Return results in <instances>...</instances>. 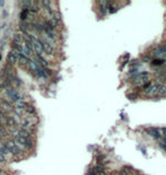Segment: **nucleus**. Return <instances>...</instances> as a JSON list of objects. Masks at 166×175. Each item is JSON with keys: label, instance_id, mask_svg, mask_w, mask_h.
Instances as JSON below:
<instances>
[{"label": "nucleus", "instance_id": "obj_1", "mask_svg": "<svg viewBox=\"0 0 166 175\" xmlns=\"http://www.w3.org/2000/svg\"><path fill=\"white\" fill-rule=\"evenodd\" d=\"M20 52L16 51V50H11L8 53V57H7V62L9 64H11V66H15L16 63L18 62V60L20 58Z\"/></svg>", "mask_w": 166, "mask_h": 175}, {"label": "nucleus", "instance_id": "obj_2", "mask_svg": "<svg viewBox=\"0 0 166 175\" xmlns=\"http://www.w3.org/2000/svg\"><path fill=\"white\" fill-rule=\"evenodd\" d=\"M42 42V45H43V51L44 53L46 54H52L53 53V46H52V44L50 43V42L45 41V38H40Z\"/></svg>", "mask_w": 166, "mask_h": 175}, {"label": "nucleus", "instance_id": "obj_3", "mask_svg": "<svg viewBox=\"0 0 166 175\" xmlns=\"http://www.w3.org/2000/svg\"><path fill=\"white\" fill-rule=\"evenodd\" d=\"M33 60L37 64H40V66L43 67V68H47V66H49L47 60L45 58H43V57H41V56H36V54H34V56H33Z\"/></svg>", "mask_w": 166, "mask_h": 175}, {"label": "nucleus", "instance_id": "obj_4", "mask_svg": "<svg viewBox=\"0 0 166 175\" xmlns=\"http://www.w3.org/2000/svg\"><path fill=\"white\" fill-rule=\"evenodd\" d=\"M159 88H160V85L159 84H156V85H152L151 87L149 88L147 92H145L148 96H155V95H158V92H159Z\"/></svg>", "mask_w": 166, "mask_h": 175}, {"label": "nucleus", "instance_id": "obj_5", "mask_svg": "<svg viewBox=\"0 0 166 175\" xmlns=\"http://www.w3.org/2000/svg\"><path fill=\"white\" fill-rule=\"evenodd\" d=\"M10 153H11V156H16V157H18V156L24 155V149H22L20 147H18L17 145H15L14 147L10 149Z\"/></svg>", "mask_w": 166, "mask_h": 175}, {"label": "nucleus", "instance_id": "obj_6", "mask_svg": "<svg viewBox=\"0 0 166 175\" xmlns=\"http://www.w3.org/2000/svg\"><path fill=\"white\" fill-rule=\"evenodd\" d=\"M19 30L22 31V33H28L30 31V23L27 20H24V22L19 23Z\"/></svg>", "mask_w": 166, "mask_h": 175}, {"label": "nucleus", "instance_id": "obj_7", "mask_svg": "<svg viewBox=\"0 0 166 175\" xmlns=\"http://www.w3.org/2000/svg\"><path fill=\"white\" fill-rule=\"evenodd\" d=\"M24 110H25L27 115H36V110H35V106H34L33 104H27Z\"/></svg>", "mask_w": 166, "mask_h": 175}, {"label": "nucleus", "instance_id": "obj_8", "mask_svg": "<svg viewBox=\"0 0 166 175\" xmlns=\"http://www.w3.org/2000/svg\"><path fill=\"white\" fill-rule=\"evenodd\" d=\"M147 132H148V134L151 136L154 139H160L159 132H158L156 129H154V128H150V129H148V130H147Z\"/></svg>", "mask_w": 166, "mask_h": 175}, {"label": "nucleus", "instance_id": "obj_9", "mask_svg": "<svg viewBox=\"0 0 166 175\" xmlns=\"http://www.w3.org/2000/svg\"><path fill=\"white\" fill-rule=\"evenodd\" d=\"M28 62H30V59H28V57L24 56L23 53L20 54V58H19V60H18V63H19L20 66L24 67V66H27Z\"/></svg>", "mask_w": 166, "mask_h": 175}, {"label": "nucleus", "instance_id": "obj_10", "mask_svg": "<svg viewBox=\"0 0 166 175\" xmlns=\"http://www.w3.org/2000/svg\"><path fill=\"white\" fill-rule=\"evenodd\" d=\"M0 153H1L2 155L5 156V157H7V156H10V155H11L10 150L6 147V145H5V143H2V145L0 146Z\"/></svg>", "mask_w": 166, "mask_h": 175}, {"label": "nucleus", "instance_id": "obj_11", "mask_svg": "<svg viewBox=\"0 0 166 175\" xmlns=\"http://www.w3.org/2000/svg\"><path fill=\"white\" fill-rule=\"evenodd\" d=\"M26 105H27V103H25V101L24 100H20V101H17L14 103V106L17 109H25Z\"/></svg>", "mask_w": 166, "mask_h": 175}, {"label": "nucleus", "instance_id": "obj_12", "mask_svg": "<svg viewBox=\"0 0 166 175\" xmlns=\"http://www.w3.org/2000/svg\"><path fill=\"white\" fill-rule=\"evenodd\" d=\"M51 18H53L54 20H57V22L60 23V20H61V12H60L59 10H55V11L52 12Z\"/></svg>", "mask_w": 166, "mask_h": 175}, {"label": "nucleus", "instance_id": "obj_13", "mask_svg": "<svg viewBox=\"0 0 166 175\" xmlns=\"http://www.w3.org/2000/svg\"><path fill=\"white\" fill-rule=\"evenodd\" d=\"M28 17H30V11H28L27 9H23L22 10V14H20V19H22V22L26 20Z\"/></svg>", "mask_w": 166, "mask_h": 175}, {"label": "nucleus", "instance_id": "obj_14", "mask_svg": "<svg viewBox=\"0 0 166 175\" xmlns=\"http://www.w3.org/2000/svg\"><path fill=\"white\" fill-rule=\"evenodd\" d=\"M0 86H1L2 89H7V88L12 87L11 84H10V82H9V80H7V79H4V80H2V83L0 84Z\"/></svg>", "mask_w": 166, "mask_h": 175}, {"label": "nucleus", "instance_id": "obj_15", "mask_svg": "<svg viewBox=\"0 0 166 175\" xmlns=\"http://www.w3.org/2000/svg\"><path fill=\"white\" fill-rule=\"evenodd\" d=\"M22 4H23V9H30L31 8V6L33 5V1L32 0H25V1H22Z\"/></svg>", "mask_w": 166, "mask_h": 175}, {"label": "nucleus", "instance_id": "obj_16", "mask_svg": "<svg viewBox=\"0 0 166 175\" xmlns=\"http://www.w3.org/2000/svg\"><path fill=\"white\" fill-rule=\"evenodd\" d=\"M166 94V85H160V88H159V92H158V95L163 96Z\"/></svg>", "mask_w": 166, "mask_h": 175}, {"label": "nucleus", "instance_id": "obj_17", "mask_svg": "<svg viewBox=\"0 0 166 175\" xmlns=\"http://www.w3.org/2000/svg\"><path fill=\"white\" fill-rule=\"evenodd\" d=\"M117 10H118V7L114 6V5H113V2H111V4H110V7H109V11L111 12V14H114V12L117 11Z\"/></svg>", "mask_w": 166, "mask_h": 175}, {"label": "nucleus", "instance_id": "obj_18", "mask_svg": "<svg viewBox=\"0 0 166 175\" xmlns=\"http://www.w3.org/2000/svg\"><path fill=\"white\" fill-rule=\"evenodd\" d=\"M159 147L162 148L163 150H165V151H166V145H165L164 142H160V143H159Z\"/></svg>", "mask_w": 166, "mask_h": 175}, {"label": "nucleus", "instance_id": "obj_19", "mask_svg": "<svg viewBox=\"0 0 166 175\" xmlns=\"http://www.w3.org/2000/svg\"><path fill=\"white\" fill-rule=\"evenodd\" d=\"M163 131V136H164V139H166V129H162Z\"/></svg>", "mask_w": 166, "mask_h": 175}, {"label": "nucleus", "instance_id": "obj_20", "mask_svg": "<svg viewBox=\"0 0 166 175\" xmlns=\"http://www.w3.org/2000/svg\"><path fill=\"white\" fill-rule=\"evenodd\" d=\"M5 5V1H2V0H0V7H2Z\"/></svg>", "mask_w": 166, "mask_h": 175}, {"label": "nucleus", "instance_id": "obj_21", "mask_svg": "<svg viewBox=\"0 0 166 175\" xmlns=\"http://www.w3.org/2000/svg\"><path fill=\"white\" fill-rule=\"evenodd\" d=\"M7 15H8V14H7V11H4V14H2V17H4V18H5V17H6V16H7Z\"/></svg>", "mask_w": 166, "mask_h": 175}, {"label": "nucleus", "instance_id": "obj_22", "mask_svg": "<svg viewBox=\"0 0 166 175\" xmlns=\"http://www.w3.org/2000/svg\"><path fill=\"white\" fill-rule=\"evenodd\" d=\"M163 46H164V48H166V42H164V43H163Z\"/></svg>", "mask_w": 166, "mask_h": 175}, {"label": "nucleus", "instance_id": "obj_23", "mask_svg": "<svg viewBox=\"0 0 166 175\" xmlns=\"http://www.w3.org/2000/svg\"><path fill=\"white\" fill-rule=\"evenodd\" d=\"M163 142H164L165 145H166V139H163Z\"/></svg>", "mask_w": 166, "mask_h": 175}, {"label": "nucleus", "instance_id": "obj_24", "mask_svg": "<svg viewBox=\"0 0 166 175\" xmlns=\"http://www.w3.org/2000/svg\"><path fill=\"white\" fill-rule=\"evenodd\" d=\"M0 175H4V174H0Z\"/></svg>", "mask_w": 166, "mask_h": 175}]
</instances>
